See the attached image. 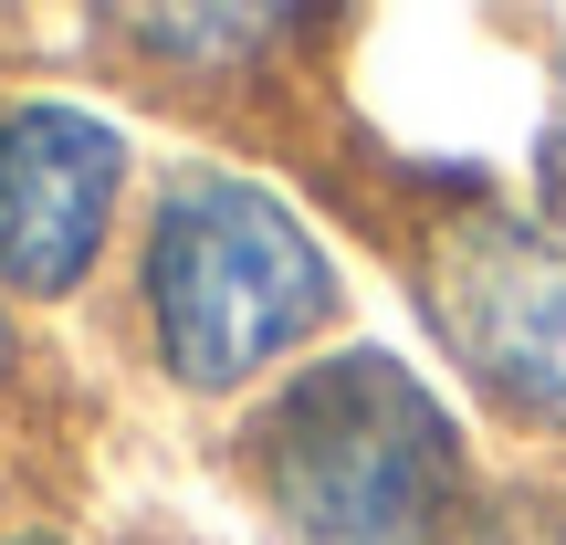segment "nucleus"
<instances>
[{
  "mask_svg": "<svg viewBox=\"0 0 566 545\" xmlns=\"http://www.w3.org/2000/svg\"><path fill=\"white\" fill-rule=\"evenodd\" d=\"M126 126L74 95H11L0 105V294L63 304L105 263L126 210Z\"/></svg>",
  "mask_w": 566,
  "mask_h": 545,
  "instance_id": "obj_4",
  "label": "nucleus"
},
{
  "mask_svg": "<svg viewBox=\"0 0 566 545\" xmlns=\"http://www.w3.org/2000/svg\"><path fill=\"white\" fill-rule=\"evenodd\" d=\"M0 545H84V535H0Z\"/></svg>",
  "mask_w": 566,
  "mask_h": 545,
  "instance_id": "obj_6",
  "label": "nucleus"
},
{
  "mask_svg": "<svg viewBox=\"0 0 566 545\" xmlns=\"http://www.w3.org/2000/svg\"><path fill=\"white\" fill-rule=\"evenodd\" d=\"M0 367H11V304H0Z\"/></svg>",
  "mask_w": 566,
  "mask_h": 545,
  "instance_id": "obj_7",
  "label": "nucleus"
},
{
  "mask_svg": "<svg viewBox=\"0 0 566 545\" xmlns=\"http://www.w3.org/2000/svg\"><path fill=\"white\" fill-rule=\"evenodd\" d=\"M430 325L514 430L566 441V221L462 210L420 252Z\"/></svg>",
  "mask_w": 566,
  "mask_h": 545,
  "instance_id": "obj_3",
  "label": "nucleus"
},
{
  "mask_svg": "<svg viewBox=\"0 0 566 545\" xmlns=\"http://www.w3.org/2000/svg\"><path fill=\"white\" fill-rule=\"evenodd\" d=\"M242 462L294 545H451L462 514V430L388 346H346L273 388Z\"/></svg>",
  "mask_w": 566,
  "mask_h": 545,
  "instance_id": "obj_2",
  "label": "nucleus"
},
{
  "mask_svg": "<svg viewBox=\"0 0 566 545\" xmlns=\"http://www.w3.org/2000/svg\"><path fill=\"white\" fill-rule=\"evenodd\" d=\"M546 168H556V210H566V116H556V147H546Z\"/></svg>",
  "mask_w": 566,
  "mask_h": 545,
  "instance_id": "obj_5",
  "label": "nucleus"
},
{
  "mask_svg": "<svg viewBox=\"0 0 566 545\" xmlns=\"http://www.w3.org/2000/svg\"><path fill=\"white\" fill-rule=\"evenodd\" d=\"M137 315L189 399H231L336 315V252L242 168H168L137 221Z\"/></svg>",
  "mask_w": 566,
  "mask_h": 545,
  "instance_id": "obj_1",
  "label": "nucleus"
}]
</instances>
